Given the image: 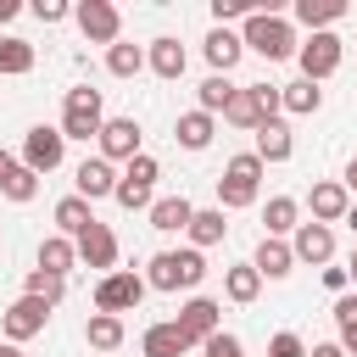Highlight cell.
Returning <instances> with one entry per match:
<instances>
[{
	"label": "cell",
	"instance_id": "cell-1",
	"mask_svg": "<svg viewBox=\"0 0 357 357\" xmlns=\"http://www.w3.org/2000/svg\"><path fill=\"white\" fill-rule=\"evenodd\" d=\"M240 39H245V50H257L262 61H290V56L301 50L290 17H279V11H257V17H245Z\"/></svg>",
	"mask_w": 357,
	"mask_h": 357
},
{
	"label": "cell",
	"instance_id": "cell-2",
	"mask_svg": "<svg viewBox=\"0 0 357 357\" xmlns=\"http://www.w3.org/2000/svg\"><path fill=\"white\" fill-rule=\"evenodd\" d=\"M206 279V257L195 251V245H184V251H156L151 262H145V284L151 290H195Z\"/></svg>",
	"mask_w": 357,
	"mask_h": 357
},
{
	"label": "cell",
	"instance_id": "cell-3",
	"mask_svg": "<svg viewBox=\"0 0 357 357\" xmlns=\"http://www.w3.org/2000/svg\"><path fill=\"white\" fill-rule=\"evenodd\" d=\"M257 190H262V156H257V151L229 156L223 173H218V206H223V212L257 206Z\"/></svg>",
	"mask_w": 357,
	"mask_h": 357
},
{
	"label": "cell",
	"instance_id": "cell-4",
	"mask_svg": "<svg viewBox=\"0 0 357 357\" xmlns=\"http://www.w3.org/2000/svg\"><path fill=\"white\" fill-rule=\"evenodd\" d=\"M67 139H100V128H106V106H100V89H89V84H73L67 89V100H61V123H56Z\"/></svg>",
	"mask_w": 357,
	"mask_h": 357
},
{
	"label": "cell",
	"instance_id": "cell-5",
	"mask_svg": "<svg viewBox=\"0 0 357 357\" xmlns=\"http://www.w3.org/2000/svg\"><path fill=\"white\" fill-rule=\"evenodd\" d=\"M156 178H162V167H156V156H134L128 167H123V178H117V206L123 212H151V201H156Z\"/></svg>",
	"mask_w": 357,
	"mask_h": 357
},
{
	"label": "cell",
	"instance_id": "cell-6",
	"mask_svg": "<svg viewBox=\"0 0 357 357\" xmlns=\"http://www.w3.org/2000/svg\"><path fill=\"white\" fill-rule=\"evenodd\" d=\"M145 273H134V268H117V273H106L100 284H95V312H112V318H123V312H134L139 301H145Z\"/></svg>",
	"mask_w": 357,
	"mask_h": 357
},
{
	"label": "cell",
	"instance_id": "cell-7",
	"mask_svg": "<svg viewBox=\"0 0 357 357\" xmlns=\"http://www.w3.org/2000/svg\"><path fill=\"white\" fill-rule=\"evenodd\" d=\"M22 167H33L39 178L45 173H56L61 162H67V134L61 128H50V123H33L28 134H22V156H17Z\"/></svg>",
	"mask_w": 357,
	"mask_h": 357
},
{
	"label": "cell",
	"instance_id": "cell-8",
	"mask_svg": "<svg viewBox=\"0 0 357 357\" xmlns=\"http://www.w3.org/2000/svg\"><path fill=\"white\" fill-rule=\"evenodd\" d=\"M50 312H56L50 301H39V296H17V301L6 307V318H0V329H6V340H11V346H22V340L45 335Z\"/></svg>",
	"mask_w": 357,
	"mask_h": 357
},
{
	"label": "cell",
	"instance_id": "cell-9",
	"mask_svg": "<svg viewBox=\"0 0 357 357\" xmlns=\"http://www.w3.org/2000/svg\"><path fill=\"white\" fill-rule=\"evenodd\" d=\"M73 17H78V28H84V39L89 45H117L123 39V11L112 6V0H84V6H73Z\"/></svg>",
	"mask_w": 357,
	"mask_h": 357
},
{
	"label": "cell",
	"instance_id": "cell-10",
	"mask_svg": "<svg viewBox=\"0 0 357 357\" xmlns=\"http://www.w3.org/2000/svg\"><path fill=\"white\" fill-rule=\"evenodd\" d=\"M340 56H346V45H340L335 33H307V39H301V50H296V67H301V78L324 84V78L340 67Z\"/></svg>",
	"mask_w": 357,
	"mask_h": 357
},
{
	"label": "cell",
	"instance_id": "cell-11",
	"mask_svg": "<svg viewBox=\"0 0 357 357\" xmlns=\"http://www.w3.org/2000/svg\"><path fill=\"white\" fill-rule=\"evenodd\" d=\"M139 139H145V128H139L134 117H106V128H100V156L128 167L134 156H145V151H139Z\"/></svg>",
	"mask_w": 357,
	"mask_h": 357
},
{
	"label": "cell",
	"instance_id": "cell-12",
	"mask_svg": "<svg viewBox=\"0 0 357 357\" xmlns=\"http://www.w3.org/2000/svg\"><path fill=\"white\" fill-rule=\"evenodd\" d=\"M73 245H78V262H84V268H100V279H106V273H117V234H112L100 218H95Z\"/></svg>",
	"mask_w": 357,
	"mask_h": 357
},
{
	"label": "cell",
	"instance_id": "cell-13",
	"mask_svg": "<svg viewBox=\"0 0 357 357\" xmlns=\"http://www.w3.org/2000/svg\"><path fill=\"white\" fill-rule=\"evenodd\" d=\"M184 335H190V346H201V340H212L218 329H223V307L212 301V296H190L184 307H178V318H173Z\"/></svg>",
	"mask_w": 357,
	"mask_h": 357
},
{
	"label": "cell",
	"instance_id": "cell-14",
	"mask_svg": "<svg viewBox=\"0 0 357 357\" xmlns=\"http://www.w3.org/2000/svg\"><path fill=\"white\" fill-rule=\"evenodd\" d=\"M290 251H296V262L329 268V262H335V229H329V223H296V234H290Z\"/></svg>",
	"mask_w": 357,
	"mask_h": 357
},
{
	"label": "cell",
	"instance_id": "cell-15",
	"mask_svg": "<svg viewBox=\"0 0 357 357\" xmlns=\"http://www.w3.org/2000/svg\"><path fill=\"white\" fill-rule=\"evenodd\" d=\"M117 178H123V173H117L106 156H84V162H78V173H73V184H78L73 195H84V201L95 206L100 195H117Z\"/></svg>",
	"mask_w": 357,
	"mask_h": 357
},
{
	"label": "cell",
	"instance_id": "cell-16",
	"mask_svg": "<svg viewBox=\"0 0 357 357\" xmlns=\"http://www.w3.org/2000/svg\"><path fill=\"white\" fill-rule=\"evenodd\" d=\"M307 206H312V223H346V212H351V190H346L340 178H324V184H312Z\"/></svg>",
	"mask_w": 357,
	"mask_h": 357
},
{
	"label": "cell",
	"instance_id": "cell-17",
	"mask_svg": "<svg viewBox=\"0 0 357 357\" xmlns=\"http://www.w3.org/2000/svg\"><path fill=\"white\" fill-rule=\"evenodd\" d=\"M145 67L156 73V78H184V67H190V50L173 39V33H162V39H151V50H145Z\"/></svg>",
	"mask_w": 357,
	"mask_h": 357
},
{
	"label": "cell",
	"instance_id": "cell-18",
	"mask_svg": "<svg viewBox=\"0 0 357 357\" xmlns=\"http://www.w3.org/2000/svg\"><path fill=\"white\" fill-rule=\"evenodd\" d=\"M145 218H151V229H156V234H190V218H195V206H190L184 195H156Z\"/></svg>",
	"mask_w": 357,
	"mask_h": 357
},
{
	"label": "cell",
	"instance_id": "cell-19",
	"mask_svg": "<svg viewBox=\"0 0 357 357\" xmlns=\"http://www.w3.org/2000/svg\"><path fill=\"white\" fill-rule=\"evenodd\" d=\"M139 351H145V357H184V351H190V335H184L173 318H162V324H151V329L139 335Z\"/></svg>",
	"mask_w": 357,
	"mask_h": 357
},
{
	"label": "cell",
	"instance_id": "cell-20",
	"mask_svg": "<svg viewBox=\"0 0 357 357\" xmlns=\"http://www.w3.org/2000/svg\"><path fill=\"white\" fill-rule=\"evenodd\" d=\"M201 50H206V61H212V73H223V78H229V73H234V61L245 56V39H240L234 28H212Z\"/></svg>",
	"mask_w": 357,
	"mask_h": 357
},
{
	"label": "cell",
	"instance_id": "cell-21",
	"mask_svg": "<svg viewBox=\"0 0 357 357\" xmlns=\"http://www.w3.org/2000/svg\"><path fill=\"white\" fill-rule=\"evenodd\" d=\"M251 268H257L262 279H284V273L296 268V251H290V240H273V234H262V240H257V257H251Z\"/></svg>",
	"mask_w": 357,
	"mask_h": 357
},
{
	"label": "cell",
	"instance_id": "cell-22",
	"mask_svg": "<svg viewBox=\"0 0 357 357\" xmlns=\"http://www.w3.org/2000/svg\"><path fill=\"white\" fill-rule=\"evenodd\" d=\"M257 156H262V167H268V162H290V156H296V139H290V123H284V117H273V123H262V128H257Z\"/></svg>",
	"mask_w": 357,
	"mask_h": 357
},
{
	"label": "cell",
	"instance_id": "cell-23",
	"mask_svg": "<svg viewBox=\"0 0 357 357\" xmlns=\"http://www.w3.org/2000/svg\"><path fill=\"white\" fill-rule=\"evenodd\" d=\"M212 134H218V117H206L201 106H195V112H184V117L173 123V139H178L184 151H206V145H212Z\"/></svg>",
	"mask_w": 357,
	"mask_h": 357
},
{
	"label": "cell",
	"instance_id": "cell-24",
	"mask_svg": "<svg viewBox=\"0 0 357 357\" xmlns=\"http://www.w3.org/2000/svg\"><path fill=\"white\" fill-rule=\"evenodd\" d=\"M73 262H78V245H73L67 234H45V240H39V262H33V268H45V273L67 279V273H73Z\"/></svg>",
	"mask_w": 357,
	"mask_h": 357
},
{
	"label": "cell",
	"instance_id": "cell-25",
	"mask_svg": "<svg viewBox=\"0 0 357 357\" xmlns=\"http://www.w3.org/2000/svg\"><path fill=\"white\" fill-rule=\"evenodd\" d=\"M340 17H346L340 0H296V22H301L307 33H329Z\"/></svg>",
	"mask_w": 357,
	"mask_h": 357
},
{
	"label": "cell",
	"instance_id": "cell-26",
	"mask_svg": "<svg viewBox=\"0 0 357 357\" xmlns=\"http://www.w3.org/2000/svg\"><path fill=\"white\" fill-rule=\"evenodd\" d=\"M50 218H56V234H67V240H78V234L95 223V212H89V201H84V195H61Z\"/></svg>",
	"mask_w": 357,
	"mask_h": 357
},
{
	"label": "cell",
	"instance_id": "cell-27",
	"mask_svg": "<svg viewBox=\"0 0 357 357\" xmlns=\"http://www.w3.org/2000/svg\"><path fill=\"white\" fill-rule=\"evenodd\" d=\"M223 296H229V301H240V307H251V301L262 296V273H257L251 262H234V268H223Z\"/></svg>",
	"mask_w": 357,
	"mask_h": 357
},
{
	"label": "cell",
	"instance_id": "cell-28",
	"mask_svg": "<svg viewBox=\"0 0 357 357\" xmlns=\"http://www.w3.org/2000/svg\"><path fill=\"white\" fill-rule=\"evenodd\" d=\"M223 234H229L223 206H195V218H190V245H195V251H206V245H218Z\"/></svg>",
	"mask_w": 357,
	"mask_h": 357
},
{
	"label": "cell",
	"instance_id": "cell-29",
	"mask_svg": "<svg viewBox=\"0 0 357 357\" xmlns=\"http://www.w3.org/2000/svg\"><path fill=\"white\" fill-rule=\"evenodd\" d=\"M296 218H301V201H296V195H273V201L262 206V223H268V234H273V240L296 234Z\"/></svg>",
	"mask_w": 357,
	"mask_h": 357
},
{
	"label": "cell",
	"instance_id": "cell-30",
	"mask_svg": "<svg viewBox=\"0 0 357 357\" xmlns=\"http://www.w3.org/2000/svg\"><path fill=\"white\" fill-rule=\"evenodd\" d=\"M0 195H6V201H17V206H28V201L39 195V173H33V167H22V162H11V167L0 173Z\"/></svg>",
	"mask_w": 357,
	"mask_h": 357
},
{
	"label": "cell",
	"instance_id": "cell-31",
	"mask_svg": "<svg viewBox=\"0 0 357 357\" xmlns=\"http://www.w3.org/2000/svg\"><path fill=\"white\" fill-rule=\"evenodd\" d=\"M84 340H89L95 351H117V346H123V318H112V312H89Z\"/></svg>",
	"mask_w": 357,
	"mask_h": 357
},
{
	"label": "cell",
	"instance_id": "cell-32",
	"mask_svg": "<svg viewBox=\"0 0 357 357\" xmlns=\"http://www.w3.org/2000/svg\"><path fill=\"white\" fill-rule=\"evenodd\" d=\"M22 73H33V45L6 33L0 39V78H22Z\"/></svg>",
	"mask_w": 357,
	"mask_h": 357
},
{
	"label": "cell",
	"instance_id": "cell-33",
	"mask_svg": "<svg viewBox=\"0 0 357 357\" xmlns=\"http://www.w3.org/2000/svg\"><path fill=\"white\" fill-rule=\"evenodd\" d=\"M106 73H112V78H139V73H145V50L128 45V39H117V45L106 50Z\"/></svg>",
	"mask_w": 357,
	"mask_h": 357
},
{
	"label": "cell",
	"instance_id": "cell-34",
	"mask_svg": "<svg viewBox=\"0 0 357 357\" xmlns=\"http://www.w3.org/2000/svg\"><path fill=\"white\" fill-rule=\"evenodd\" d=\"M324 106V89L312 84V78H296V84H284V112L290 117H312Z\"/></svg>",
	"mask_w": 357,
	"mask_h": 357
},
{
	"label": "cell",
	"instance_id": "cell-35",
	"mask_svg": "<svg viewBox=\"0 0 357 357\" xmlns=\"http://www.w3.org/2000/svg\"><path fill=\"white\" fill-rule=\"evenodd\" d=\"M223 123H234V128H251V134L262 128V112H257V95H251V84L229 95V106H223Z\"/></svg>",
	"mask_w": 357,
	"mask_h": 357
},
{
	"label": "cell",
	"instance_id": "cell-36",
	"mask_svg": "<svg viewBox=\"0 0 357 357\" xmlns=\"http://www.w3.org/2000/svg\"><path fill=\"white\" fill-rule=\"evenodd\" d=\"M234 89H240V84H229L223 73H212V78H201V89H195V100H201V112H206V117H218V112L229 106V95H234Z\"/></svg>",
	"mask_w": 357,
	"mask_h": 357
},
{
	"label": "cell",
	"instance_id": "cell-37",
	"mask_svg": "<svg viewBox=\"0 0 357 357\" xmlns=\"http://www.w3.org/2000/svg\"><path fill=\"white\" fill-rule=\"evenodd\" d=\"M22 296H39V301L61 307V296H67V279H56V273H45V268H28V279H22Z\"/></svg>",
	"mask_w": 357,
	"mask_h": 357
},
{
	"label": "cell",
	"instance_id": "cell-38",
	"mask_svg": "<svg viewBox=\"0 0 357 357\" xmlns=\"http://www.w3.org/2000/svg\"><path fill=\"white\" fill-rule=\"evenodd\" d=\"M201 357H245V346H240V335L218 329L212 340H201Z\"/></svg>",
	"mask_w": 357,
	"mask_h": 357
},
{
	"label": "cell",
	"instance_id": "cell-39",
	"mask_svg": "<svg viewBox=\"0 0 357 357\" xmlns=\"http://www.w3.org/2000/svg\"><path fill=\"white\" fill-rule=\"evenodd\" d=\"M262 6L257 0H212V17H218V28H229V17H257Z\"/></svg>",
	"mask_w": 357,
	"mask_h": 357
},
{
	"label": "cell",
	"instance_id": "cell-40",
	"mask_svg": "<svg viewBox=\"0 0 357 357\" xmlns=\"http://www.w3.org/2000/svg\"><path fill=\"white\" fill-rule=\"evenodd\" d=\"M268 357H307V340L290 335V329H279V335L268 340Z\"/></svg>",
	"mask_w": 357,
	"mask_h": 357
},
{
	"label": "cell",
	"instance_id": "cell-41",
	"mask_svg": "<svg viewBox=\"0 0 357 357\" xmlns=\"http://www.w3.org/2000/svg\"><path fill=\"white\" fill-rule=\"evenodd\" d=\"M335 329H340V335H346V329H357V290L335 296Z\"/></svg>",
	"mask_w": 357,
	"mask_h": 357
},
{
	"label": "cell",
	"instance_id": "cell-42",
	"mask_svg": "<svg viewBox=\"0 0 357 357\" xmlns=\"http://www.w3.org/2000/svg\"><path fill=\"white\" fill-rule=\"evenodd\" d=\"M33 17L39 22H61V17H73V6L67 0H33Z\"/></svg>",
	"mask_w": 357,
	"mask_h": 357
},
{
	"label": "cell",
	"instance_id": "cell-43",
	"mask_svg": "<svg viewBox=\"0 0 357 357\" xmlns=\"http://www.w3.org/2000/svg\"><path fill=\"white\" fill-rule=\"evenodd\" d=\"M346 284H351V273H346V268H324V290L346 296Z\"/></svg>",
	"mask_w": 357,
	"mask_h": 357
},
{
	"label": "cell",
	"instance_id": "cell-44",
	"mask_svg": "<svg viewBox=\"0 0 357 357\" xmlns=\"http://www.w3.org/2000/svg\"><path fill=\"white\" fill-rule=\"evenodd\" d=\"M307 357H346V346H340V340H318Z\"/></svg>",
	"mask_w": 357,
	"mask_h": 357
},
{
	"label": "cell",
	"instance_id": "cell-45",
	"mask_svg": "<svg viewBox=\"0 0 357 357\" xmlns=\"http://www.w3.org/2000/svg\"><path fill=\"white\" fill-rule=\"evenodd\" d=\"M340 184H346V190H351V195H357V156H351V162H346V178H340Z\"/></svg>",
	"mask_w": 357,
	"mask_h": 357
},
{
	"label": "cell",
	"instance_id": "cell-46",
	"mask_svg": "<svg viewBox=\"0 0 357 357\" xmlns=\"http://www.w3.org/2000/svg\"><path fill=\"white\" fill-rule=\"evenodd\" d=\"M17 11H22V6H17V0H0V22H11V17H17Z\"/></svg>",
	"mask_w": 357,
	"mask_h": 357
},
{
	"label": "cell",
	"instance_id": "cell-47",
	"mask_svg": "<svg viewBox=\"0 0 357 357\" xmlns=\"http://www.w3.org/2000/svg\"><path fill=\"white\" fill-rule=\"evenodd\" d=\"M340 346H346V357H357V329H346V335H340Z\"/></svg>",
	"mask_w": 357,
	"mask_h": 357
},
{
	"label": "cell",
	"instance_id": "cell-48",
	"mask_svg": "<svg viewBox=\"0 0 357 357\" xmlns=\"http://www.w3.org/2000/svg\"><path fill=\"white\" fill-rule=\"evenodd\" d=\"M11 162H17V156H11V151H6V145H0V173H6V167H11Z\"/></svg>",
	"mask_w": 357,
	"mask_h": 357
},
{
	"label": "cell",
	"instance_id": "cell-49",
	"mask_svg": "<svg viewBox=\"0 0 357 357\" xmlns=\"http://www.w3.org/2000/svg\"><path fill=\"white\" fill-rule=\"evenodd\" d=\"M0 357H22V346H11V340H6V346H0Z\"/></svg>",
	"mask_w": 357,
	"mask_h": 357
},
{
	"label": "cell",
	"instance_id": "cell-50",
	"mask_svg": "<svg viewBox=\"0 0 357 357\" xmlns=\"http://www.w3.org/2000/svg\"><path fill=\"white\" fill-rule=\"evenodd\" d=\"M346 223H351V234H357V201H351V212H346Z\"/></svg>",
	"mask_w": 357,
	"mask_h": 357
},
{
	"label": "cell",
	"instance_id": "cell-51",
	"mask_svg": "<svg viewBox=\"0 0 357 357\" xmlns=\"http://www.w3.org/2000/svg\"><path fill=\"white\" fill-rule=\"evenodd\" d=\"M346 273H351V284H357V251H351V262H346Z\"/></svg>",
	"mask_w": 357,
	"mask_h": 357
}]
</instances>
